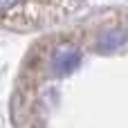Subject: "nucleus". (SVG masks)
<instances>
[{
    "label": "nucleus",
    "mask_w": 128,
    "mask_h": 128,
    "mask_svg": "<svg viewBox=\"0 0 128 128\" xmlns=\"http://www.w3.org/2000/svg\"><path fill=\"white\" fill-rule=\"evenodd\" d=\"M76 65H79V54L72 50H61L54 56V70L58 74H70Z\"/></svg>",
    "instance_id": "f257e3e1"
},
{
    "label": "nucleus",
    "mask_w": 128,
    "mask_h": 128,
    "mask_svg": "<svg viewBox=\"0 0 128 128\" xmlns=\"http://www.w3.org/2000/svg\"><path fill=\"white\" fill-rule=\"evenodd\" d=\"M18 0H0V7H14Z\"/></svg>",
    "instance_id": "f03ea898"
}]
</instances>
